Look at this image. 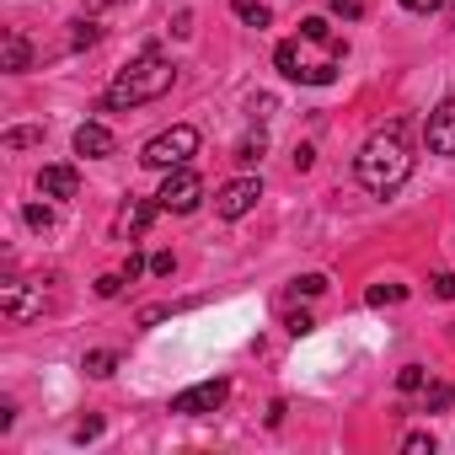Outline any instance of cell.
<instances>
[{
  "label": "cell",
  "mask_w": 455,
  "mask_h": 455,
  "mask_svg": "<svg viewBox=\"0 0 455 455\" xmlns=\"http://www.w3.org/2000/svg\"><path fill=\"white\" fill-rule=\"evenodd\" d=\"M423 386H428V370H423V364H407V370L396 375V391H407V396L423 391Z\"/></svg>",
  "instance_id": "18"
},
{
  "label": "cell",
  "mask_w": 455,
  "mask_h": 455,
  "mask_svg": "<svg viewBox=\"0 0 455 455\" xmlns=\"http://www.w3.org/2000/svg\"><path fill=\"white\" fill-rule=\"evenodd\" d=\"M198 156V129L193 124H172V129H161L156 140H145V150H140V161L150 166V172H177V166H188Z\"/></svg>",
  "instance_id": "4"
},
{
  "label": "cell",
  "mask_w": 455,
  "mask_h": 455,
  "mask_svg": "<svg viewBox=\"0 0 455 455\" xmlns=\"http://www.w3.org/2000/svg\"><path fill=\"white\" fill-rule=\"evenodd\" d=\"M172 81H177V65H172V60H161L156 49H145L129 70H118V76H113V86L102 92V108H108V113L145 108V102L166 97V92H172Z\"/></svg>",
  "instance_id": "3"
},
{
  "label": "cell",
  "mask_w": 455,
  "mask_h": 455,
  "mask_svg": "<svg viewBox=\"0 0 455 455\" xmlns=\"http://www.w3.org/2000/svg\"><path fill=\"white\" fill-rule=\"evenodd\" d=\"M231 6H236V17L252 22V28H268V22H274V12L263 6V0H231Z\"/></svg>",
  "instance_id": "15"
},
{
  "label": "cell",
  "mask_w": 455,
  "mask_h": 455,
  "mask_svg": "<svg viewBox=\"0 0 455 455\" xmlns=\"http://www.w3.org/2000/svg\"><path fill=\"white\" fill-rule=\"evenodd\" d=\"M263 150H268V134H263V129H252V134L236 145V161H242V166H252V161H263Z\"/></svg>",
  "instance_id": "14"
},
{
  "label": "cell",
  "mask_w": 455,
  "mask_h": 455,
  "mask_svg": "<svg viewBox=\"0 0 455 455\" xmlns=\"http://www.w3.org/2000/svg\"><path fill=\"white\" fill-rule=\"evenodd\" d=\"M354 177L370 188V193H396L407 177H412V150H407V124H386V129H375L364 145H359V156H354Z\"/></svg>",
  "instance_id": "2"
},
{
  "label": "cell",
  "mask_w": 455,
  "mask_h": 455,
  "mask_svg": "<svg viewBox=\"0 0 455 455\" xmlns=\"http://www.w3.org/2000/svg\"><path fill=\"white\" fill-rule=\"evenodd\" d=\"M38 140H44L38 129H12V134H6V145H12V150H28V145H38Z\"/></svg>",
  "instance_id": "24"
},
{
  "label": "cell",
  "mask_w": 455,
  "mask_h": 455,
  "mask_svg": "<svg viewBox=\"0 0 455 455\" xmlns=\"http://www.w3.org/2000/svg\"><path fill=\"white\" fill-rule=\"evenodd\" d=\"M0 65H6L12 76H22V70L33 65V49H28L22 33H6V44H0Z\"/></svg>",
  "instance_id": "11"
},
{
  "label": "cell",
  "mask_w": 455,
  "mask_h": 455,
  "mask_svg": "<svg viewBox=\"0 0 455 455\" xmlns=\"http://www.w3.org/2000/svg\"><path fill=\"white\" fill-rule=\"evenodd\" d=\"M423 140H428V150H434V156H455V97H444V102L428 113Z\"/></svg>",
  "instance_id": "8"
},
{
  "label": "cell",
  "mask_w": 455,
  "mask_h": 455,
  "mask_svg": "<svg viewBox=\"0 0 455 455\" xmlns=\"http://www.w3.org/2000/svg\"><path fill=\"white\" fill-rule=\"evenodd\" d=\"M258 198H263V182L258 177H231V182L214 193V214L220 220H242V214L258 209Z\"/></svg>",
  "instance_id": "6"
},
{
  "label": "cell",
  "mask_w": 455,
  "mask_h": 455,
  "mask_svg": "<svg viewBox=\"0 0 455 455\" xmlns=\"http://www.w3.org/2000/svg\"><path fill=\"white\" fill-rule=\"evenodd\" d=\"M70 44H76V49H92V44H97V28H92V22L81 17V22H76V38H70Z\"/></svg>",
  "instance_id": "25"
},
{
  "label": "cell",
  "mask_w": 455,
  "mask_h": 455,
  "mask_svg": "<svg viewBox=\"0 0 455 455\" xmlns=\"http://www.w3.org/2000/svg\"><path fill=\"white\" fill-rule=\"evenodd\" d=\"M402 6H407V12H418V17H434L444 0H402Z\"/></svg>",
  "instance_id": "28"
},
{
  "label": "cell",
  "mask_w": 455,
  "mask_h": 455,
  "mask_svg": "<svg viewBox=\"0 0 455 455\" xmlns=\"http://www.w3.org/2000/svg\"><path fill=\"white\" fill-rule=\"evenodd\" d=\"M38 193H44V198H76V193H81L76 166H44V172H38Z\"/></svg>",
  "instance_id": "10"
},
{
  "label": "cell",
  "mask_w": 455,
  "mask_h": 455,
  "mask_svg": "<svg viewBox=\"0 0 455 455\" xmlns=\"http://www.w3.org/2000/svg\"><path fill=\"white\" fill-rule=\"evenodd\" d=\"M364 300H370V306H402V300H407V290H402V284H375Z\"/></svg>",
  "instance_id": "17"
},
{
  "label": "cell",
  "mask_w": 455,
  "mask_h": 455,
  "mask_svg": "<svg viewBox=\"0 0 455 455\" xmlns=\"http://www.w3.org/2000/svg\"><path fill=\"white\" fill-rule=\"evenodd\" d=\"M402 450H407V455H434V434H407Z\"/></svg>",
  "instance_id": "23"
},
{
  "label": "cell",
  "mask_w": 455,
  "mask_h": 455,
  "mask_svg": "<svg viewBox=\"0 0 455 455\" xmlns=\"http://www.w3.org/2000/svg\"><path fill=\"white\" fill-rule=\"evenodd\" d=\"M145 268H150V263H145V258H140V252H129V263H124V279H140V274H145Z\"/></svg>",
  "instance_id": "30"
},
{
  "label": "cell",
  "mask_w": 455,
  "mask_h": 455,
  "mask_svg": "<svg viewBox=\"0 0 455 455\" xmlns=\"http://www.w3.org/2000/svg\"><path fill=\"white\" fill-rule=\"evenodd\" d=\"M22 220L33 225V231H49V225H54V209H49V204H28V209H22Z\"/></svg>",
  "instance_id": "20"
},
{
  "label": "cell",
  "mask_w": 455,
  "mask_h": 455,
  "mask_svg": "<svg viewBox=\"0 0 455 455\" xmlns=\"http://www.w3.org/2000/svg\"><path fill=\"white\" fill-rule=\"evenodd\" d=\"M113 150H118L113 129H102V124H81V129H76V156H86V161H102V156H113Z\"/></svg>",
  "instance_id": "9"
},
{
  "label": "cell",
  "mask_w": 455,
  "mask_h": 455,
  "mask_svg": "<svg viewBox=\"0 0 455 455\" xmlns=\"http://www.w3.org/2000/svg\"><path fill=\"white\" fill-rule=\"evenodd\" d=\"M311 327H316V322H311L306 311H300V316H290V332H295V338H300V332H311Z\"/></svg>",
  "instance_id": "32"
},
{
  "label": "cell",
  "mask_w": 455,
  "mask_h": 455,
  "mask_svg": "<svg viewBox=\"0 0 455 455\" xmlns=\"http://www.w3.org/2000/svg\"><path fill=\"white\" fill-rule=\"evenodd\" d=\"M327 6H332L343 22H359V17H364V0H327Z\"/></svg>",
  "instance_id": "21"
},
{
  "label": "cell",
  "mask_w": 455,
  "mask_h": 455,
  "mask_svg": "<svg viewBox=\"0 0 455 455\" xmlns=\"http://www.w3.org/2000/svg\"><path fill=\"white\" fill-rule=\"evenodd\" d=\"M156 204H161L166 214H193V209L204 204V177H198V172H188V166H177V172L161 182Z\"/></svg>",
  "instance_id": "5"
},
{
  "label": "cell",
  "mask_w": 455,
  "mask_h": 455,
  "mask_svg": "<svg viewBox=\"0 0 455 455\" xmlns=\"http://www.w3.org/2000/svg\"><path fill=\"white\" fill-rule=\"evenodd\" d=\"M322 290H327V279H322V274H306V279H295L290 295H306V300H311V295H322Z\"/></svg>",
  "instance_id": "22"
},
{
  "label": "cell",
  "mask_w": 455,
  "mask_h": 455,
  "mask_svg": "<svg viewBox=\"0 0 455 455\" xmlns=\"http://www.w3.org/2000/svg\"><path fill=\"white\" fill-rule=\"evenodd\" d=\"M343 54H348V44L338 38V28L322 22V17H306L300 33L284 38V44L274 49V65H279L284 81H300V86H332L338 70H343Z\"/></svg>",
  "instance_id": "1"
},
{
  "label": "cell",
  "mask_w": 455,
  "mask_h": 455,
  "mask_svg": "<svg viewBox=\"0 0 455 455\" xmlns=\"http://www.w3.org/2000/svg\"><path fill=\"white\" fill-rule=\"evenodd\" d=\"M97 434H102V423H97V418H86V423L76 428V439H81V444H86V439H97Z\"/></svg>",
  "instance_id": "31"
},
{
  "label": "cell",
  "mask_w": 455,
  "mask_h": 455,
  "mask_svg": "<svg viewBox=\"0 0 455 455\" xmlns=\"http://www.w3.org/2000/svg\"><path fill=\"white\" fill-rule=\"evenodd\" d=\"M118 290H124V274H102V279H97V295H102V300H113Z\"/></svg>",
  "instance_id": "26"
},
{
  "label": "cell",
  "mask_w": 455,
  "mask_h": 455,
  "mask_svg": "<svg viewBox=\"0 0 455 455\" xmlns=\"http://www.w3.org/2000/svg\"><path fill=\"white\" fill-rule=\"evenodd\" d=\"M81 370L102 380V375H113V370H118V354H113V348H92V354L81 359Z\"/></svg>",
  "instance_id": "13"
},
{
  "label": "cell",
  "mask_w": 455,
  "mask_h": 455,
  "mask_svg": "<svg viewBox=\"0 0 455 455\" xmlns=\"http://www.w3.org/2000/svg\"><path fill=\"white\" fill-rule=\"evenodd\" d=\"M172 268H177V258H172V252H156V258H150V274H156V279H166Z\"/></svg>",
  "instance_id": "27"
},
{
  "label": "cell",
  "mask_w": 455,
  "mask_h": 455,
  "mask_svg": "<svg viewBox=\"0 0 455 455\" xmlns=\"http://www.w3.org/2000/svg\"><path fill=\"white\" fill-rule=\"evenodd\" d=\"M434 295H439V300H455V274H439V279H434Z\"/></svg>",
  "instance_id": "29"
},
{
  "label": "cell",
  "mask_w": 455,
  "mask_h": 455,
  "mask_svg": "<svg viewBox=\"0 0 455 455\" xmlns=\"http://www.w3.org/2000/svg\"><path fill=\"white\" fill-rule=\"evenodd\" d=\"M6 311H12V316L22 322V316H33V311H44V300H38V295H28L22 284H12V290H6Z\"/></svg>",
  "instance_id": "12"
},
{
  "label": "cell",
  "mask_w": 455,
  "mask_h": 455,
  "mask_svg": "<svg viewBox=\"0 0 455 455\" xmlns=\"http://www.w3.org/2000/svg\"><path fill=\"white\" fill-rule=\"evenodd\" d=\"M450 402H455V391H450V386H444V380H434V386H428V391H423V407H428V412H444V407H450Z\"/></svg>",
  "instance_id": "19"
},
{
  "label": "cell",
  "mask_w": 455,
  "mask_h": 455,
  "mask_svg": "<svg viewBox=\"0 0 455 455\" xmlns=\"http://www.w3.org/2000/svg\"><path fill=\"white\" fill-rule=\"evenodd\" d=\"M156 209H161V204H129V209H124V225H129V236H140V231H145V225L156 220Z\"/></svg>",
  "instance_id": "16"
},
{
  "label": "cell",
  "mask_w": 455,
  "mask_h": 455,
  "mask_svg": "<svg viewBox=\"0 0 455 455\" xmlns=\"http://www.w3.org/2000/svg\"><path fill=\"white\" fill-rule=\"evenodd\" d=\"M225 396H231V380H198V386H188V391L172 396V412H182V418H204V412L225 407Z\"/></svg>",
  "instance_id": "7"
}]
</instances>
